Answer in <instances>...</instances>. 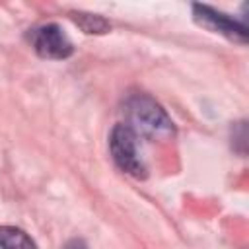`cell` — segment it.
Masks as SVG:
<instances>
[{"label":"cell","instance_id":"obj_1","mask_svg":"<svg viewBox=\"0 0 249 249\" xmlns=\"http://www.w3.org/2000/svg\"><path fill=\"white\" fill-rule=\"evenodd\" d=\"M126 126L142 138L165 140L173 134V123L165 109L148 93H132L124 101Z\"/></svg>","mask_w":249,"mask_h":249},{"label":"cell","instance_id":"obj_2","mask_svg":"<svg viewBox=\"0 0 249 249\" xmlns=\"http://www.w3.org/2000/svg\"><path fill=\"white\" fill-rule=\"evenodd\" d=\"M109 150L119 169L136 179L146 177V165L138 154V136L126 124L113 126L109 136Z\"/></svg>","mask_w":249,"mask_h":249},{"label":"cell","instance_id":"obj_3","mask_svg":"<svg viewBox=\"0 0 249 249\" xmlns=\"http://www.w3.org/2000/svg\"><path fill=\"white\" fill-rule=\"evenodd\" d=\"M31 45L43 58L64 60L74 53V47L66 33L56 23H45L31 31Z\"/></svg>","mask_w":249,"mask_h":249},{"label":"cell","instance_id":"obj_4","mask_svg":"<svg viewBox=\"0 0 249 249\" xmlns=\"http://www.w3.org/2000/svg\"><path fill=\"white\" fill-rule=\"evenodd\" d=\"M193 16L196 19V23H200L202 27L214 31V33H220L228 39H233V41H239V43H245L247 41V27L245 23H239L237 19L230 18L228 14H222L210 6H204V4H195L193 6Z\"/></svg>","mask_w":249,"mask_h":249},{"label":"cell","instance_id":"obj_5","mask_svg":"<svg viewBox=\"0 0 249 249\" xmlns=\"http://www.w3.org/2000/svg\"><path fill=\"white\" fill-rule=\"evenodd\" d=\"M0 249H37L33 239L16 226H0Z\"/></svg>","mask_w":249,"mask_h":249},{"label":"cell","instance_id":"obj_6","mask_svg":"<svg viewBox=\"0 0 249 249\" xmlns=\"http://www.w3.org/2000/svg\"><path fill=\"white\" fill-rule=\"evenodd\" d=\"M72 19L86 33H107L111 29V23L107 19H103L101 16H95V14H82V12H78V14H72Z\"/></svg>","mask_w":249,"mask_h":249},{"label":"cell","instance_id":"obj_7","mask_svg":"<svg viewBox=\"0 0 249 249\" xmlns=\"http://www.w3.org/2000/svg\"><path fill=\"white\" fill-rule=\"evenodd\" d=\"M64 249H88V245H86L82 239H70V241L64 245Z\"/></svg>","mask_w":249,"mask_h":249}]
</instances>
